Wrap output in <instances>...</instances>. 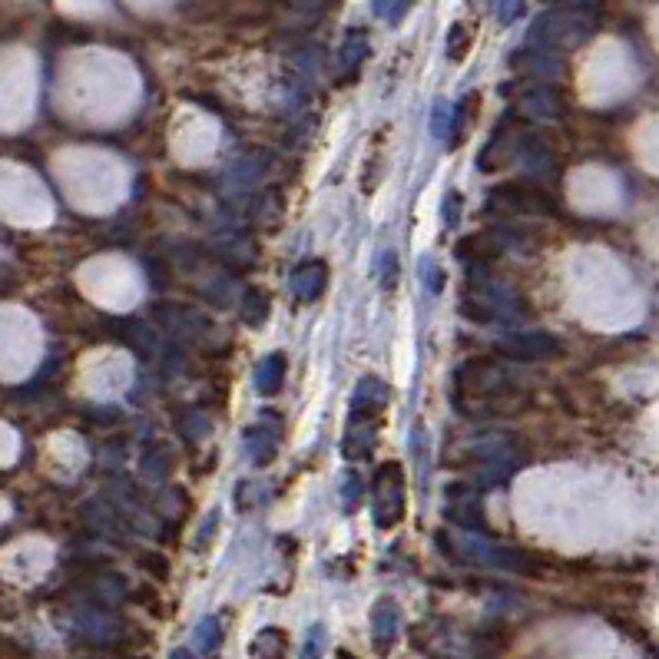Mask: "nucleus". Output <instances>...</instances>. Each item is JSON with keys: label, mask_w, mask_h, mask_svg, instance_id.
I'll use <instances>...</instances> for the list:
<instances>
[{"label": "nucleus", "mask_w": 659, "mask_h": 659, "mask_svg": "<svg viewBox=\"0 0 659 659\" xmlns=\"http://www.w3.org/2000/svg\"><path fill=\"white\" fill-rule=\"evenodd\" d=\"M454 405L471 418H504L524 405L504 361L471 358L454 371Z\"/></svg>", "instance_id": "nucleus-1"}, {"label": "nucleus", "mask_w": 659, "mask_h": 659, "mask_svg": "<svg viewBox=\"0 0 659 659\" xmlns=\"http://www.w3.org/2000/svg\"><path fill=\"white\" fill-rule=\"evenodd\" d=\"M597 30V17L593 10H563V7H550L544 10L534 24H530L527 34V47L557 53V50H573L580 44H587Z\"/></svg>", "instance_id": "nucleus-2"}, {"label": "nucleus", "mask_w": 659, "mask_h": 659, "mask_svg": "<svg viewBox=\"0 0 659 659\" xmlns=\"http://www.w3.org/2000/svg\"><path fill=\"white\" fill-rule=\"evenodd\" d=\"M438 547L457 563H477V567H487V570L527 573V577L537 573V560L524 554V550L491 544V540H481V537H464L461 544H454L451 534H438Z\"/></svg>", "instance_id": "nucleus-3"}, {"label": "nucleus", "mask_w": 659, "mask_h": 659, "mask_svg": "<svg viewBox=\"0 0 659 659\" xmlns=\"http://www.w3.org/2000/svg\"><path fill=\"white\" fill-rule=\"evenodd\" d=\"M408 507V484H405V467L398 461H388L378 467L375 484H371V510H375L378 530H395L405 520Z\"/></svg>", "instance_id": "nucleus-4"}, {"label": "nucleus", "mask_w": 659, "mask_h": 659, "mask_svg": "<svg viewBox=\"0 0 659 659\" xmlns=\"http://www.w3.org/2000/svg\"><path fill=\"white\" fill-rule=\"evenodd\" d=\"M491 206L520 212V216H550V212H557L554 199H550L544 189H537L534 183H524V179L494 186L491 189Z\"/></svg>", "instance_id": "nucleus-5"}, {"label": "nucleus", "mask_w": 659, "mask_h": 659, "mask_svg": "<svg viewBox=\"0 0 659 659\" xmlns=\"http://www.w3.org/2000/svg\"><path fill=\"white\" fill-rule=\"evenodd\" d=\"M520 140H524L520 123L514 120V113H504L501 123L494 126L491 140L484 143L481 156H477V169H481V173H497V169H504L507 163H514L520 153Z\"/></svg>", "instance_id": "nucleus-6"}, {"label": "nucleus", "mask_w": 659, "mask_h": 659, "mask_svg": "<svg viewBox=\"0 0 659 659\" xmlns=\"http://www.w3.org/2000/svg\"><path fill=\"white\" fill-rule=\"evenodd\" d=\"M497 352L510 361H550L563 355V345L550 332H507L497 342Z\"/></svg>", "instance_id": "nucleus-7"}, {"label": "nucleus", "mask_w": 659, "mask_h": 659, "mask_svg": "<svg viewBox=\"0 0 659 659\" xmlns=\"http://www.w3.org/2000/svg\"><path fill=\"white\" fill-rule=\"evenodd\" d=\"M391 405V388L375 375H365L352 395V424H378Z\"/></svg>", "instance_id": "nucleus-8"}, {"label": "nucleus", "mask_w": 659, "mask_h": 659, "mask_svg": "<svg viewBox=\"0 0 659 659\" xmlns=\"http://www.w3.org/2000/svg\"><path fill=\"white\" fill-rule=\"evenodd\" d=\"M444 517L454 520L457 527L474 530V534H484L487 530V514L481 501H477V491L467 484H451L448 487V507H444Z\"/></svg>", "instance_id": "nucleus-9"}, {"label": "nucleus", "mask_w": 659, "mask_h": 659, "mask_svg": "<svg viewBox=\"0 0 659 659\" xmlns=\"http://www.w3.org/2000/svg\"><path fill=\"white\" fill-rule=\"evenodd\" d=\"M289 285H292V295H295L299 302L322 299L325 289H328V265H325L322 259H308V262H302V265H295Z\"/></svg>", "instance_id": "nucleus-10"}, {"label": "nucleus", "mask_w": 659, "mask_h": 659, "mask_svg": "<svg viewBox=\"0 0 659 659\" xmlns=\"http://www.w3.org/2000/svg\"><path fill=\"white\" fill-rule=\"evenodd\" d=\"M401 626V610L395 600H378L375 610H371V643H375L378 656H388V650L395 646Z\"/></svg>", "instance_id": "nucleus-11"}, {"label": "nucleus", "mask_w": 659, "mask_h": 659, "mask_svg": "<svg viewBox=\"0 0 659 659\" xmlns=\"http://www.w3.org/2000/svg\"><path fill=\"white\" fill-rule=\"evenodd\" d=\"M504 239L497 236L494 229H487V232H474V236H467V239H461L454 246V255L461 262H477V265H491L494 259H501L504 255Z\"/></svg>", "instance_id": "nucleus-12"}, {"label": "nucleus", "mask_w": 659, "mask_h": 659, "mask_svg": "<svg viewBox=\"0 0 659 659\" xmlns=\"http://www.w3.org/2000/svg\"><path fill=\"white\" fill-rule=\"evenodd\" d=\"M510 67H514L517 73H527V77H537L540 83H547V80L560 77L563 63L554 57V53H547V50L524 47V50H517L514 57H510Z\"/></svg>", "instance_id": "nucleus-13"}, {"label": "nucleus", "mask_w": 659, "mask_h": 659, "mask_svg": "<svg viewBox=\"0 0 659 659\" xmlns=\"http://www.w3.org/2000/svg\"><path fill=\"white\" fill-rule=\"evenodd\" d=\"M563 110V100L554 87L547 83H537V87H527L520 93V113H527L530 120H554Z\"/></svg>", "instance_id": "nucleus-14"}, {"label": "nucleus", "mask_w": 659, "mask_h": 659, "mask_svg": "<svg viewBox=\"0 0 659 659\" xmlns=\"http://www.w3.org/2000/svg\"><path fill=\"white\" fill-rule=\"evenodd\" d=\"M285 355L282 352H275V355H269L262 361L259 368H255V391H259V395H279L282 391V381H285Z\"/></svg>", "instance_id": "nucleus-15"}, {"label": "nucleus", "mask_w": 659, "mask_h": 659, "mask_svg": "<svg viewBox=\"0 0 659 659\" xmlns=\"http://www.w3.org/2000/svg\"><path fill=\"white\" fill-rule=\"evenodd\" d=\"M285 650H289V640L279 626H265V630L255 633V640L249 643V656L252 659H285Z\"/></svg>", "instance_id": "nucleus-16"}, {"label": "nucleus", "mask_w": 659, "mask_h": 659, "mask_svg": "<svg viewBox=\"0 0 659 659\" xmlns=\"http://www.w3.org/2000/svg\"><path fill=\"white\" fill-rule=\"evenodd\" d=\"M368 50H371L368 30H361V27L348 30L345 40H342V47H338V63H342V70H358L361 63H365Z\"/></svg>", "instance_id": "nucleus-17"}, {"label": "nucleus", "mask_w": 659, "mask_h": 659, "mask_svg": "<svg viewBox=\"0 0 659 659\" xmlns=\"http://www.w3.org/2000/svg\"><path fill=\"white\" fill-rule=\"evenodd\" d=\"M249 454H252V461L255 464H269L272 457H275V451H279V431L275 428H269V424H259V428H252L249 434Z\"/></svg>", "instance_id": "nucleus-18"}, {"label": "nucleus", "mask_w": 659, "mask_h": 659, "mask_svg": "<svg viewBox=\"0 0 659 659\" xmlns=\"http://www.w3.org/2000/svg\"><path fill=\"white\" fill-rule=\"evenodd\" d=\"M467 50H471V27L464 20H457V24H451L448 37H444V53H448L451 63H461L467 57Z\"/></svg>", "instance_id": "nucleus-19"}, {"label": "nucleus", "mask_w": 659, "mask_h": 659, "mask_svg": "<svg viewBox=\"0 0 659 659\" xmlns=\"http://www.w3.org/2000/svg\"><path fill=\"white\" fill-rule=\"evenodd\" d=\"M265 318H269V299H265V292L249 289L242 295V322L255 328V325H265Z\"/></svg>", "instance_id": "nucleus-20"}, {"label": "nucleus", "mask_w": 659, "mask_h": 659, "mask_svg": "<svg viewBox=\"0 0 659 659\" xmlns=\"http://www.w3.org/2000/svg\"><path fill=\"white\" fill-rule=\"evenodd\" d=\"M451 130H454V106L438 100L434 103V110H431V133L438 136V140L451 143Z\"/></svg>", "instance_id": "nucleus-21"}, {"label": "nucleus", "mask_w": 659, "mask_h": 659, "mask_svg": "<svg viewBox=\"0 0 659 659\" xmlns=\"http://www.w3.org/2000/svg\"><path fill=\"white\" fill-rule=\"evenodd\" d=\"M196 643H199V650H203V656H212V653L219 650V643H222V626H219L216 616H206V620L199 623Z\"/></svg>", "instance_id": "nucleus-22"}, {"label": "nucleus", "mask_w": 659, "mask_h": 659, "mask_svg": "<svg viewBox=\"0 0 659 659\" xmlns=\"http://www.w3.org/2000/svg\"><path fill=\"white\" fill-rule=\"evenodd\" d=\"M361 494H365L361 474H358V471H348L345 481H342V504H345V510H355V507L361 504Z\"/></svg>", "instance_id": "nucleus-23"}, {"label": "nucleus", "mask_w": 659, "mask_h": 659, "mask_svg": "<svg viewBox=\"0 0 659 659\" xmlns=\"http://www.w3.org/2000/svg\"><path fill=\"white\" fill-rule=\"evenodd\" d=\"M421 279L428 285L431 292H444V282H448V275L434 259H421Z\"/></svg>", "instance_id": "nucleus-24"}, {"label": "nucleus", "mask_w": 659, "mask_h": 659, "mask_svg": "<svg viewBox=\"0 0 659 659\" xmlns=\"http://www.w3.org/2000/svg\"><path fill=\"white\" fill-rule=\"evenodd\" d=\"M401 279V265H398V255L395 252H381V285L385 289H395Z\"/></svg>", "instance_id": "nucleus-25"}, {"label": "nucleus", "mask_w": 659, "mask_h": 659, "mask_svg": "<svg viewBox=\"0 0 659 659\" xmlns=\"http://www.w3.org/2000/svg\"><path fill=\"white\" fill-rule=\"evenodd\" d=\"M322 650H325V626L315 623L312 633H308L305 646H302V656H299V659H322Z\"/></svg>", "instance_id": "nucleus-26"}, {"label": "nucleus", "mask_w": 659, "mask_h": 659, "mask_svg": "<svg viewBox=\"0 0 659 659\" xmlns=\"http://www.w3.org/2000/svg\"><path fill=\"white\" fill-rule=\"evenodd\" d=\"M262 166H265V159H262V156H259V159L249 156V159H242V163H239L236 169H232L229 176H232V183H249L252 176H259V173H262Z\"/></svg>", "instance_id": "nucleus-27"}, {"label": "nucleus", "mask_w": 659, "mask_h": 659, "mask_svg": "<svg viewBox=\"0 0 659 659\" xmlns=\"http://www.w3.org/2000/svg\"><path fill=\"white\" fill-rule=\"evenodd\" d=\"M524 4L527 0H501V4H497V17H501V24L504 27L514 24V20L524 14Z\"/></svg>", "instance_id": "nucleus-28"}, {"label": "nucleus", "mask_w": 659, "mask_h": 659, "mask_svg": "<svg viewBox=\"0 0 659 659\" xmlns=\"http://www.w3.org/2000/svg\"><path fill=\"white\" fill-rule=\"evenodd\" d=\"M441 209H444V226L454 229L457 219H461V193H448V199L441 203Z\"/></svg>", "instance_id": "nucleus-29"}, {"label": "nucleus", "mask_w": 659, "mask_h": 659, "mask_svg": "<svg viewBox=\"0 0 659 659\" xmlns=\"http://www.w3.org/2000/svg\"><path fill=\"white\" fill-rule=\"evenodd\" d=\"M292 10H299V14H322V10L332 4V0H285Z\"/></svg>", "instance_id": "nucleus-30"}, {"label": "nucleus", "mask_w": 659, "mask_h": 659, "mask_svg": "<svg viewBox=\"0 0 659 659\" xmlns=\"http://www.w3.org/2000/svg\"><path fill=\"white\" fill-rule=\"evenodd\" d=\"M550 7H563V10H597L600 0H544Z\"/></svg>", "instance_id": "nucleus-31"}, {"label": "nucleus", "mask_w": 659, "mask_h": 659, "mask_svg": "<svg viewBox=\"0 0 659 659\" xmlns=\"http://www.w3.org/2000/svg\"><path fill=\"white\" fill-rule=\"evenodd\" d=\"M414 7V0H395V4H391V24H401V20L408 17V10Z\"/></svg>", "instance_id": "nucleus-32"}, {"label": "nucleus", "mask_w": 659, "mask_h": 659, "mask_svg": "<svg viewBox=\"0 0 659 659\" xmlns=\"http://www.w3.org/2000/svg\"><path fill=\"white\" fill-rule=\"evenodd\" d=\"M375 14H388V0H375Z\"/></svg>", "instance_id": "nucleus-33"}, {"label": "nucleus", "mask_w": 659, "mask_h": 659, "mask_svg": "<svg viewBox=\"0 0 659 659\" xmlns=\"http://www.w3.org/2000/svg\"><path fill=\"white\" fill-rule=\"evenodd\" d=\"M169 659H196V656H193V653H189V650H176V653H173V656H169Z\"/></svg>", "instance_id": "nucleus-34"}, {"label": "nucleus", "mask_w": 659, "mask_h": 659, "mask_svg": "<svg viewBox=\"0 0 659 659\" xmlns=\"http://www.w3.org/2000/svg\"><path fill=\"white\" fill-rule=\"evenodd\" d=\"M484 4V10H497V4H501V0H481Z\"/></svg>", "instance_id": "nucleus-35"}, {"label": "nucleus", "mask_w": 659, "mask_h": 659, "mask_svg": "<svg viewBox=\"0 0 659 659\" xmlns=\"http://www.w3.org/2000/svg\"><path fill=\"white\" fill-rule=\"evenodd\" d=\"M338 659H355V656H352V653H345V650H342V653H338Z\"/></svg>", "instance_id": "nucleus-36"}]
</instances>
